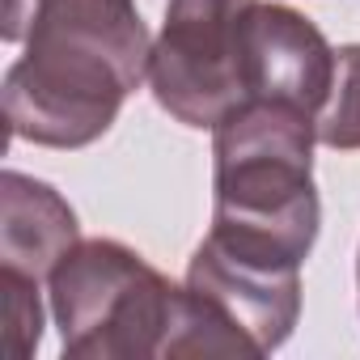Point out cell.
Returning a JSON list of instances; mask_svg holds the SVG:
<instances>
[{
    "label": "cell",
    "instance_id": "cell-9",
    "mask_svg": "<svg viewBox=\"0 0 360 360\" xmlns=\"http://www.w3.org/2000/svg\"><path fill=\"white\" fill-rule=\"evenodd\" d=\"M0 297H5V352H9V360H26L43 335L39 280L0 267Z\"/></svg>",
    "mask_w": 360,
    "mask_h": 360
},
{
    "label": "cell",
    "instance_id": "cell-7",
    "mask_svg": "<svg viewBox=\"0 0 360 360\" xmlns=\"http://www.w3.org/2000/svg\"><path fill=\"white\" fill-rule=\"evenodd\" d=\"M77 242L81 229L68 200L30 174L5 169L0 178V267L43 284Z\"/></svg>",
    "mask_w": 360,
    "mask_h": 360
},
{
    "label": "cell",
    "instance_id": "cell-4",
    "mask_svg": "<svg viewBox=\"0 0 360 360\" xmlns=\"http://www.w3.org/2000/svg\"><path fill=\"white\" fill-rule=\"evenodd\" d=\"M255 0H169L148 56L161 110L187 127H217L242 102V22Z\"/></svg>",
    "mask_w": 360,
    "mask_h": 360
},
{
    "label": "cell",
    "instance_id": "cell-6",
    "mask_svg": "<svg viewBox=\"0 0 360 360\" xmlns=\"http://www.w3.org/2000/svg\"><path fill=\"white\" fill-rule=\"evenodd\" d=\"M335 56L305 13L255 0L242 22V102L267 98L318 115L335 85Z\"/></svg>",
    "mask_w": 360,
    "mask_h": 360
},
{
    "label": "cell",
    "instance_id": "cell-8",
    "mask_svg": "<svg viewBox=\"0 0 360 360\" xmlns=\"http://www.w3.org/2000/svg\"><path fill=\"white\" fill-rule=\"evenodd\" d=\"M318 144L339 153L360 148V43L339 47L335 56V85L318 110Z\"/></svg>",
    "mask_w": 360,
    "mask_h": 360
},
{
    "label": "cell",
    "instance_id": "cell-10",
    "mask_svg": "<svg viewBox=\"0 0 360 360\" xmlns=\"http://www.w3.org/2000/svg\"><path fill=\"white\" fill-rule=\"evenodd\" d=\"M34 5H47V0H9V26H5V39H22L26 34V18Z\"/></svg>",
    "mask_w": 360,
    "mask_h": 360
},
{
    "label": "cell",
    "instance_id": "cell-11",
    "mask_svg": "<svg viewBox=\"0 0 360 360\" xmlns=\"http://www.w3.org/2000/svg\"><path fill=\"white\" fill-rule=\"evenodd\" d=\"M356 284H360V259H356Z\"/></svg>",
    "mask_w": 360,
    "mask_h": 360
},
{
    "label": "cell",
    "instance_id": "cell-5",
    "mask_svg": "<svg viewBox=\"0 0 360 360\" xmlns=\"http://www.w3.org/2000/svg\"><path fill=\"white\" fill-rule=\"evenodd\" d=\"M187 288L242 339L250 356L284 347L301 314V267L233 255L204 238L187 267Z\"/></svg>",
    "mask_w": 360,
    "mask_h": 360
},
{
    "label": "cell",
    "instance_id": "cell-3",
    "mask_svg": "<svg viewBox=\"0 0 360 360\" xmlns=\"http://www.w3.org/2000/svg\"><path fill=\"white\" fill-rule=\"evenodd\" d=\"M47 292L68 360L165 356L178 288L123 242H77L47 276Z\"/></svg>",
    "mask_w": 360,
    "mask_h": 360
},
{
    "label": "cell",
    "instance_id": "cell-2",
    "mask_svg": "<svg viewBox=\"0 0 360 360\" xmlns=\"http://www.w3.org/2000/svg\"><path fill=\"white\" fill-rule=\"evenodd\" d=\"M314 144L318 115L246 98L212 127V242L301 267L318 238V191H314Z\"/></svg>",
    "mask_w": 360,
    "mask_h": 360
},
{
    "label": "cell",
    "instance_id": "cell-1",
    "mask_svg": "<svg viewBox=\"0 0 360 360\" xmlns=\"http://www.w3.org/2000/svg\"><path fill=\"white\" fill-rule=\"evenodd\" d=\"M153 39L136 0H47L26 18V51L5 72V119L18 140L85 148L110 131L148 77Z\"/></svg>",
    "mask_w": 360,
    "mask_h": 360
}]
</instances>
